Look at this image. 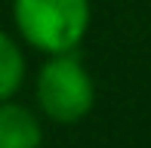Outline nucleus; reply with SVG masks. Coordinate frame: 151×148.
<instances>
[{"instance_id":"4","label":"nucleus","mask_w":151,"mask_h":148,"mask_svg":"<svg viewBox=\"0 0 151 148\" xmlns=\"http://www.w3.org/2000/svg\"><path fill=\"white\" fill-rule=\"evenodd\" d=\"M25 77H28V62H25L22 43L0 28V102L16 99L25 86Z\"/></svg>"},{"instance_id":"1","label":"nucleus","mask_w":151,"mask_h":148,"mask_svg":"<svg viewBox=\"0 0 151 148\" xmlns=\"http://www.w3.org/2000/svg\"><path fill=\"white\" fill-rule=\"evenodd\" d=\"M12 25L40 56L77 52L93 25L90 0H12Z\"/></svg>"},{"instance_id":"2","label":"nucleus","mask_w":151,"mask_h":148,"mask_svg":"<svg viewBox=\"0 0 151 148\" xmlns=\"http://www.w3.org/2000/svg\"><path fill=\"white\" fill-rule=\"evenodd\" d=\"M34 102L40 117L59 126L80 124L96 105V80L77 52L46 56L34 77Z\"/></svg>"},{"instance_id":"3","label":"nucleus","mask_w":151,"mask_h":148,"mask_svg":"<svg viewBox=\"0 0 151 148\" xmlns=\"http://www.w3.org/2000/svg\"><path fill=\"white\" fill-rule=\"evenodd\" d=\"M43 120L28 105L6 99L0 102V148H40Z\"/></svg>"}]
</instances>
